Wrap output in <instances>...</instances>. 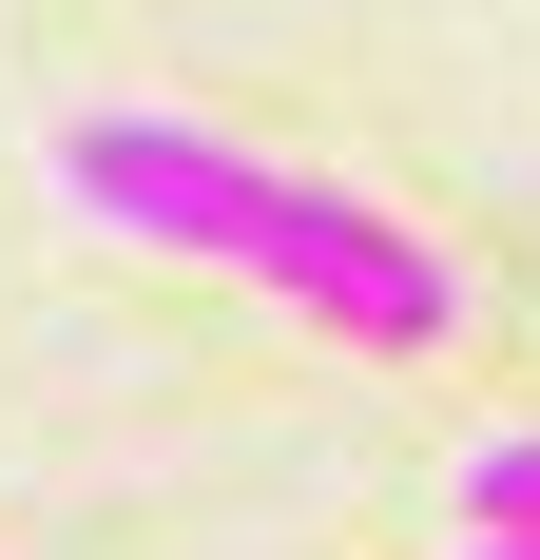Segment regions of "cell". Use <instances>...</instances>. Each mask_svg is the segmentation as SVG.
Returning <instances> with one entry per match:
<instances>
[{
  "mask_svg": "<svg viewBox=\"0 0 540 560\" xmlns=\"http://www.w3.org/2000/svg\"><path fill=\"white\" fill-rule=\"evenodd\" d=\"M58 194L97 232H136V252H193V271H251L290 290L309 329L386 348V368H425V348H463V252L444 232H406L386 194H348V174H290V155H232L213 116H58Z\"/></svg>",
  "mask_w": 540,
  "mask_h": 560,
  "instance_id": "1",
  "label": "cell"
},
{
  "mask_svg": "<svg viewBox=\"0 0 540 560\" xmlns=\"http://www.w3.org/2000/svg\"><path fill=\"white\" fill-rule=\"evenodd\" d=\"M463 541H540V425L463 445Z\"/></svg>",
  "mask_w": 540,
  "mask_h": 560,
  "instance_id": "2",
  "label": "cell"
},
{
  "mask_svg": "<svg viewBox=\"0 0 540 560\" xmlns=\"http://www.w3.org/2000/svg\"><path fill=\"white\" fill-rule=\"evenodd\" d=\"M463 560H540V541H463Z\"/></svg>",
  "mask_w": 540,
  "mask_h": 560,
  "instance_id": "3",
  "label": "cell"
}]
</instances>
